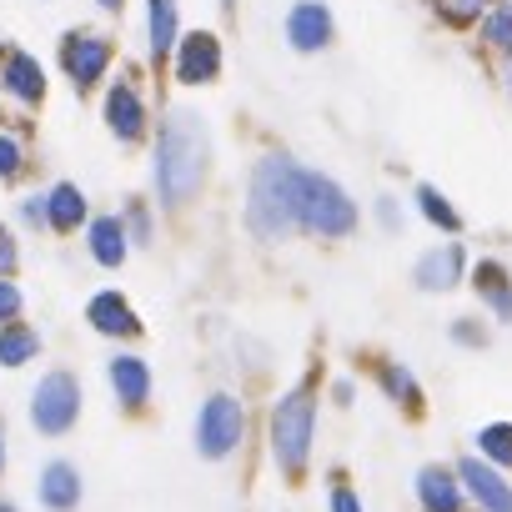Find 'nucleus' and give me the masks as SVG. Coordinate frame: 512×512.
Returning a JSON list of instances; mask_svg holds the SVG:
<instances>
[{"instance_id": "f257e3e1", "label": "nucleus", "mask_w": 512, "mask_h": 512, "mask_svg": "<svg viewBox=\"0 0 512 512\" xmlns=\"http://www.w3.org/2000/svg\"><path fill=\"white\" fill-rule=\"evenodd\" d=\"M206 176V131L191 111H171L156 146V186L166 206H186Z\"/></svg>"}, {"instance_id": "f03ea898", "label": "nucleus", "mask_w": 512, "mask_h": 512, "mask_svg": "<svg viewBox=\"0 0 512 512\" xmlns=\"http://www.w3.org/2000/svg\"><path fill=\"white\" fill-rule=\"evenodd\" d=\"M297 186H302V166L282 151L262 156L251 171V196H246V226L272 241V236H287L297 226Z\"/></svg>"}, {"instance_id": "7ed1b4c3", "label": "nucleus", "mask_w": 512, "mask_h": 512, "mask_svg": "<svg viewBox=\"0 0 512 512\" xmlns=\"http://www.w3.org/2000/svg\"><path fill=\"white\" fill-rule=\"evenodd\" d=\"M312 437H317V397H312V387H297L272 412V457L282 462L287 477H302L307 472Z\"/></svg>"}, {"instance_id": "20e7f679", "label": "nucleus", "mask_w": 512, "mask_h": 512, "mask_svg": "<svg viewBox=\"0 0 512 512\" xmlns=\"http://www.w3.org/2000/svg\"><path fill=\"white\" fill-rule=\"evenodd\" d=\"M297 221L317 236H347L357 231V201L322 171H302L297 186Z\"/></svg>"}, {"instance_id": "39448f33", "label": "nucleus", "mask_w": 512, "mask_h": 512, "mask_svg": "<svg viewBox=\"0 0 512 512\" xmlns=\"http://www.w3.org/2000/svg\"><path fill=\"white\" fill-rule=\"evenodd\" d=\"M241 432H246L241 402L226 397V392H211L201 402V412H196V452L211 457V462H221V457H231L241 447Z\"/></svg>"}, {"instance_id": "423d86ee", "label": "nucleus", "mask_w": 512, "mask_h": 512, "mask_svg": "<svg viewBox=\"0 0 512 512\" xmlns=\"http://www.w3.org/2000/svg\"><path fill=\"white\" fill-rule=\"evenodd\" d=\"M76 417H81V382H76L71 372H46V377L36 382V397H31V422H36V432L61 437V432L76 427Z\"/></svg>"}, {"instance_id": "0eeeda50", "label": "nucleus", "mask_w": 512, "mask_h": 512, "mask_svg": "<svg viewBox=\"0 0 512 512\" xmlns=\"http://www.w3.org/2000/svg\"><path fill=\"white\" fill-rule=\"evenodd\" d=\"M61 66H66V76H71L76 91H91L106 76V66H111V41L106 36H91V31H71L66 46H61Z\"/></svg>"}, {"instance_id": "6e6552de", "label": "nucleus", "mask_w": 512, "mask_h": 512, "mask_svg": "<svg viewBox=\"0 0 512 512\" xmlns=\"http://www.w3.org/2000/svg\"><path fill=\"white\" fill-rule=\"evenodd\" d=\"M457 477H462L467 497L477 502V512H512V482L487 457H462L457 462Z\"/></svg>"}, {"instance_id": "1a4fd4ad", "label": "nucleus", "mask_w": 512, "mask_h": 512, "mask_svg": "<svg viewBox=\"0 0 512 512\" xmlns=\"http://www.w3.org/2000/svg\"><path fill=\"white\" fill-rule=\"evenodd\" d=\"M221 76V41L211 31H191L176 46V81L181 86H211Z\"/></svg>"}, {"instance_id": "9d476101", "label": "nucleus", "mask_w": 512, "mask_h": 512, "mask_svg": "<svg viewBox=\"0 0 512 512\" xmlns=\"http://www.w3.org/2000/svg\"><path fill=\"white\" fill-rule=\"evenodd\" d=\"M462 277H467V256H462V246H457V241L432 246V251L422 256V262H417V272H412L417 292H452Z\"/></svg>"}, {"instance_id": "9b49d317", "label": "nucleus", "mask_w": 512, "mask_h": 512, "mask_svg": "<svg viewBox=\"0 0 512 512\" xmlns=\"http://www.w3.org/2000/svg\"><path fill=\"white\" fill-rule=\"evenodd\" d=\"M106 126H111V136L126 141V146L146 136V101L136 96L131 81H116V86H111V96H106Z\"/></svg>"}, {"instance_id": "f8f14e48", "label": "nucleus", "mask_w": 512, "mask_h": 512, "mask_svg": "<svg viewBox=\"0 0 512 512\" xmlns=\"http://www.w3.org/2000/svg\"><path fill=\"white\" fill-rule=\"evenodd\" d=\"M287 41L297 51H322L332 46V11L322 6V0H297L292 16H287Z\"/></svg>"}, {"instance_id": "ddd939ff", "label": "nucleus", "mask_w": 512, "mask_h": 512, "mask_svg": "<svg viewBox=\"0 0 512 512\" xmlns=\"http://www.w3.org/2000/svg\"><path fill=\"white\" fill-rule=\"evenodd\" d=\"M417 502H422V512H462L467 487H462L457 467H422L417 472Z\"/></svg>"}, {"instance_id": "4468645a", "label": "nucleus", "mask_w": 512, "mask_h": 512, "mask_svg": "<svg viewBox=\"0 0 512 512\" xmlns=\"http://www.w3.org/2000/svg\"><path fill=\"white\" fill-rule=\"evenodd\" d=\"M0 81H6V91L26 106H36L46 96V76H41V61L26 56V51H6L0 56Z\"/></svg>"}, {"instance_id": "2eb2a0df", "label": "nucleus", "mask_w": 512, "mask_h": 512, "mask_svg": "<svg viewBox=\"0 0 512 512\" xmlns=\"http://www.w3.org/2000/svg\"><path fill=\"white\" fill-rule=\"evenodd\" d=\"M86 317H91V327H96L101 337H141V322H136V312H131V302H126L121 292L91 297Z\"/></svg>"}, {"instance_id": "dca6fc26", "label": "nucleus", "mask_w": 512, "mask_h": 512, "mask_svg": "<svg viewBox=\"0 0 512 512\" xmlns=\"http://www.w3.org/2000/svg\"><path fill=\"white\" fill-rule=\"evenodd\" d=\"M41 502L51 512H76V502H81V472L71 462H46V472H41Z\"/></svg>"}, {"instance_id": "f3484780", "label": "nucleus", "mask_w": 512, "mask_h": 512, "mask_svg": "<svg viewBox=\"0 0 512 512\" xmlns=\"http://www.w3.org/2000/svg\"><path fill=\"white\" fill-rule=\"evenodd\" d=\"M106 377H111V387H116V397H121L126 407H141V402L151 397V367H146L141 357H111Z\"/></svg>"}, {"instance_id": "a211bd4d", "label": "nucleus", "mask_w": 512, "mask_h": 512, "mask_svg": "<svg viewBox=\"0 0 512 512\" xmlns=\"http://www.w3.org/2000/svg\"><path fill=\"white\" fill-rule=\"evenodd\" d=\"M472 282H477V297L492 307V317L512 322V277H507V267L502 262H477Z\"/></svg>"}, {"instance_id": "6ab92c4d", "label": "nucleus", "mask_w": 512, "mask_h": 512, "mask_svg": "<svg viewBox=\"0 0 512 512\" xmlns=\"http://www.w3.org/2000/svg\"><path fill=\"white\" fill-rule=\"evenodd\" d=\"M146 16H151V61L161 66L176 51V41H181V31H176V0H146Z\"/></svg>"}, {"instance_id": "aec40b11", "label": "nucleus", "mask_w": 512, "mask_h": 512, "mask_svg": "<svg viewBox=\"0 0 512 512\" xmlns=\"http://www.w3.org/2000/svg\"><path fill=\"white\" fill-rule=\"evenodd\" d=\"M91 256L101 267H121L126 262V226L116 216H96L91 221Z\"/></svg>"}, {"instance_id": "412c9836", "label": "nucleus", "mask_w": 512, "mask_h": 512, "mask_svg": "<svg viewBox=\"0 0 512 512\" xmlns=\"http://www.w3.org/2000/svg\"><path fill=\"white\" fill-rule=\"evenodd\" d=\"M46 201H51V231H76V226L86 221V196H81L71 181H61Z\"/></svg>"}, {"instance_id": "4be33fe9", "label": "nucleus", "mask_w": 512, "mask_h": 512, "mask_svg": "<svg viewBox=\"0 0 512 512\" xmlns=\"http://www.w3.org/2000/svg\"><path fill=\"white\" fill-rule=\"evenodd\" d=\"M36 352H41V337L31 327H21V322L0 327V367H26Z\"/></svg>"}, {"instance_id": "5701e85b", "label": "nucleus", "mask_w": 512, "mask_h": 512, "mask_svg": "<svg viewBox=\"0 0 512 512\" xmlns=\"http://www.w3.org/2000/svg\"><path fill=\"white\" fill-rule=\"evenodd\" d=\"M377 382H382V392H387L392 402H402L407 412H417V407H422V387L412 382V372H407V367L382 362V367H377Z\"/></svg>"}, {"instance_id": "b1692460", "label": "nucleus", "mask_w": 512, "mask_h": 512, "mask_svg": "<svg viewBox=\"0 0 512 512\" xmlns=\"http://www.w3.org/2000/svg\"><path fill=\"white\" fill-rule=\"evenodd\" d=\"M477 452L492 462V467H512V422H487L482 432H477Z\"/></svg>"}, {"instance_id": "393cba45", "label": "nucleus", "mask_w": 512, "mask_h": 512, "mask_svg": "<svg viewBox=\"0 0 512 512\" xmlns=\"http://www.w3.org/2000/svg\"><path fill=\"white\" fill-rule=\"evenodd\" d=\"M417 206H422V216H427L432 226H442V231H462V216L452 211V201H447L437 186H417Z\"/></svg>"}, {"instance_id": "a878e982", "label": "nucleus", "mask_w": 512, "mask_h": 512, "mask_svg": "<svg viewBox=\"0 0 512 512\" xmlns=\"http://www.w3.org/2000/svg\"><path fill=\"white\" fill-rule=\"evenodd\" d=\"M482 36H487V46H497V51H507V56H512V0L492 6V16L482 21Z\"/></svg>"}, {"instance_id": "bb28decb", "label": "nucleus", "mask_w": 512, "mask_h": 512, "mask_svg": "<svg viewBox=\"0 0 512 512\" xmlns=\"http://www.w3.org/2000/svg\"><path fill=\"white\" fill-rule=\"evenodd\" d=\"M21 166H26V151H21V141H16V136H0V181L21 176Z\"/></svg>"}, {"instance_id": "cd10ccee", "label": "nucleus", "mask_w": 512, "mask_h": 512, "mask_svg": "<svg viewBox=\"0 0 512 512\" xmlns=\"http://www.w3.org/2000/svg\"><path fill=\"white\" fill-rule=\"evenodd\" d=\"M437 6H442V16H447V21L467 26V21H477V11L487 6V0H437Z\"/></svg>"}, {"instance_id": "c85d7f7f", "label": "nucleus", "mask_w": 512, "mask_h": 512, "mask_svg": "<svg viewBox=\"0 0 512 512\" xmlns=\"http://www.w3.org/2000/svg\"><path fill=\"white\" fill-rule=\"evenodd\" d=\"M21 317V292L11 282H0V327H11Z\"/></svg>"}, {"instance_id": "c756f323", "label": "nucleus", "mask_w": 512, "mask_h": 512, "mask_svg": "<svg viewBox=\"0 0 512 512\" xmlns=\"http://www.w3.org/2000/svg\"><path fill=\"white\" fill-rule=\"evenodd\" d=\"M11 272H16V236L0 231V282H11Z\"/></svg>"}, {"instance_id": "7c9ffc66", "label": "nucleus", "mask_w": 512, "mask_h": 512, "mask_svg": "<svg viewBox=\"0 0 512 512\" xmlns=\"http://www.w3.org/2000/svg\"><path fill=\"white\" fill-rule=\"evenodd\" d=\"M332 512H362V497H357L347 482H337V487H332Z\"/></svg>"}, {"instance_id": "2f4dec72", "label": "nucleus", "mask_w": 512, "mask_h": 512, "mask_svg": "<svg viewBox=\"0 0 512 512\" xmlns=\"http://www.w3.org/2000/svg\"><path fill=\"white\" fill-rule=\"evenodd\" d=\"M452 342H462V347H482L487 332H482L477 322H457V327H452Z\"/></svg>"}, {"instance_id": "473e14b6", "label": "nucleus", "mask_w": 512, "mask_h": 512, "mask_svg": "<svg viewBox=\"0 0 512 512\" xmlns=\"http://www.w3.org/2000/svg\"><path fill=\"white\" fill-rule=\"evenodd\" d=\"M131 226H136V241H146V211L131 206Z\"/></svg>"}, {"instance_id": "72a5a7b5", "label": "nucleus", "mask_w": 512, "mask_h": 512, "mask_svg": "<svg viewBox=\"0 0 512 512\" xmlns=\"http://www.w3.org/2000/svg\"><path fill=\"white\" fill-rule=\"evenodd\" d=\"M96 6H101V11H121V0H96Z\"/></svg>"}, {"instance_id": "f704fd0d", "label": "nucleus", "mask_w": 512, "mask_h": 512, "mask_svg": "<svg viewBox=\"0 0 512 512\" xmlns=\"http://www.w3.org/2000/svg\"><path fill=\"white\" fill-rule=\"evenodd\" d=\"M0 467H6V432H0Z\"/></svg>"}, {"instance_id": "c9c22d12", "label": "nucleus", "mask_w": 512, "mask_h": 512, "mask_svg": "<svg viewBox=\"0 0 512 512\" xmlns=\"http://www.w3.org/2000/svg\"><path fill=\"white\" fill-rule=\"evenodd\" d=\"M0 512H16V507H11V502H0Z\"/></svg>"}]
</instances>
